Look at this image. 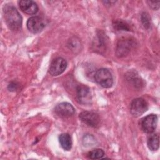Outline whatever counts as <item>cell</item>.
Returning <instances> with one entry per match:
<instances>
[{
	"label": "cell",
	"mask_w": 160,
	"mask_h": 160,
	"mask_svg": "<svg viewBox=\"0 0 160 160\" xmlns=\"http://www.w3.org/2000/svg\"><path fill=\"white\" fill-rule=\"evenodd\" d=\"M3 14L5 22L9 29L18 31L22 26V17L15 7L6 4L3 7Z\"/></svg>",
	"instance_id": "1"
},
{
	"label": "cell",
	"mask_w": 160,
	"mask_h": 160,
	"mask_svg": "<svg viewBox=\"0 0 160 160\" xmlns=\"http://www.w3.org/2000/svg\"><path fill=\"white\" fill-rule=\"evenodd\" d=\"M95 81L101 87L109 88L113 84V77L111 72L106 68H101L94 74Z\"/></svg>",
	"instance_id": "2"
},
{
	"label": "cell",
	"mask_w": 160,
	"mask_h": 160,
	"mask_svg": "<svg viewBox=\"0 0 160 160\" xmlns=\"http://www.w3.org/2000/svg\"><path fill=\"white\" fill-rule=\"evenodd\" d=\"M136 41L131 38H122L117 43L116 54V56L121 58L127 56L131 50L134 47Z\"/></svg>",
	"instance_id": "3"
},
{
	"label": "cell",
	"mask_w": 160,
	"mask_h": 160,
	"mask_svg": "<svg viewBox=\"0 0 160 160\" xmlns=\"http://www.w3.org/2000/svg\"><path fill=\"white\" fill-rule=\"evenodd\" d=\"M148 109L147 101L142 98H138L133 99L130 104V112L134 117H139L144 114Z\"/></svg>",
	"instance_id": "4"
},
{
	"label": "cell",
	"mask_w": 160,
	"mask_h": 160,
	"mask_svg": "<svg viewBox=\"0 0 160 160\" xmlns=\"http://www.w3.org/2000/svg\"><path fill=\"white\" fill-rule=\"evenodd\" d=\"M158 119V116L154 114H151L144 117L140 123L142 130L148 134L153 132L157 127Z\"/></svg>",
	"instance_id": "5"
},
{
	"label": "cell",
	"mask_w": 160,
	"mask_h": 160,
	"mask_svg": "<svg viewBox=\"0 0 160 160\" xmlns=\"http://www.w3.org/2000/svg\"><path fill=\"white\" fill-rule=\"evenodd\" d=\"M67 65V61L64 58L58 57L51 61L49 68V73L52 76L60 75L66 70Z\"/></svg>",
	"instance_id": "6"
},
{
	"label": "cell",
	"mask_w": 160,
	"mask_h": 160,
	"mask_svg": "<svg viewBox=\"0 0 160 160\" xmlns=\"http://www.w3.org/2000/svg\"><path fill=\"white\" fill-rule=\"evenodd\" d=\"M79 119L84 124L93 128H96L100 122L99 115L92 111H82L79 115Z\"/></svg>",
	"instance_id": "7"
},
{
	"label": "cell",
	"mask_w": 160,
	"mask_h": 160,
	"mask_svg": "<svg viewBox=\"0 0 160 160\" xmlns=\"http://www.w3.org/2000/svg\"><path fill=\"white\" fill-rule=\"evenodd\" d=\"M54 111L56 115L61 118H69L74 114L75 109L71 104L62 102L54 107Z\"/></svg>",
	"instance_id": "8"
},
{
	"label": "cell",
	"mask_w": 160,
	"mask_h": 160,
	"mask_svg": "<svg viewBox=\"0 0 160 160\" xmlns=\"http://www.w3.org/2000/svg\"><path fill=\"white\" fill-rule=\"evenodd\" d=\"M26 26L30 32L36 34L43 30L46 26V23L42 18L39 16H32L28 19Z\"/></svg>",
	"instance_id": "9"
},
{
	"label": "cell",
	"mask_w": 160,
	"mask_h": 160,
	"mask_svg": "<svg viewBox=\"0 0 160 160\" xmlns=\"http://www.w3.org/2000/svg\"><path fill=\"white\" fill-rule=\"evenodd\" d=\"M76 96L78 101L82 104H89L91 101L90 89L84 85H79L76 88Z\"/></svg>",
	"instance_id": "10"
},
{
	"label": "cell",
	"mask_w": 160,
	"mask_h": 160,
	"mask_svg": "<svg viewBox=\"0 0 160 160\" xmlns=\"http://www.w3.org/2000/svg\"><path fill=\"white\" fill-rule=\"evenodd\" d=\"M19 6L21 10L27 14H34L38 11V4L31 0H22L19 1Z\"/></svg>",
	"instance_id": "11"
},
{
	"label": "cell",
	"mask_w": 160,
	"mask_h": 160,
	"mask_svg": "<svg viewBox=\"0 0 160 160\" xmlns=\"http://www.w3.org/2000/svg\"><path fill=\"white\" fill-rule=\"evenodd\" d=\"M59 141L62 148L65 151H69L72 148V139L68 133L61 134L59 136Z\"/></svg>",
	"instance_id": "12"
},
{
	"label": "cell",
	"mask_w": 160,
	"mask_h": 160,
	"mask_svg": "<svg viewBox=\"0 0 160 160\" xmlns=\"http://www.w3.org/2000/svg\"><path fill=\"white\" fill-rule=\"evenodd\" d=\"M148 147L152 151H157L159 146V136L158 134H154L151 135L148 140Z\"/></svg>",
	"instance_id": "13"
},
{
	"label": "cell",
	"mask_w": 160,
	"mask_h": 160,
	"mask_svg": "<svg viewBox=\"0 0 160 160\" xmlns=\"http://www.w3.org/2000/svg\"><path fill=\"white\" fill-rule=\"evenodd\" d=\"M112 26L114 29L117 31H130L129 24L122 19H116L114 21Z\"/></svg>",
	"instance_id": "14"
},
{
	"label": "cell",
	"mask_w": 160,
	"mask_h": 160,
	"mask_svg": "<svg viewBox=\"0 0 160 160\" xmlns=\"http://www.w3.org/2000/svg\"><path fill=\"white\" fill-rule=\"evenodd\" d=\"M105 152L102 149H94L90 151L88 153L87 156L91 159H98L103 158Z\"/></svg>",
	"instance_id": "15"
},
{
	"label": "cell",
	"mask_w": 160,
	"mask_h": 160,
	"mask_svg": "<svg viewBox=\"0 0 160 160\" xmlns=\"http://www.w3.org/2000/svg\"><path fill=\"white\" fill-rule=\"evenodd\" d=\"M141 19L143 26L146 29H149L151 26V18L149 14L146 12H143L141 14Z\"/></svg>",
	"instance_id": "16"
},
{
	"label": "cell",
	"mask_w": 160,
	"mask_h": 160,
	"mask_svg": "<svg viewBox=\"0 0 160 160\" xmlns=\"http://www.w3.org/2000/svg\"><path fill=\"white\" fill-rule=\"evenodd\" d=\"M147 2L148 3L149 6L153 9L157 10L159 8V1H148Z\"/></svg>",
	"instance_id": "17"
},
{
	"label": "cell",
	"mask_w": 160,
	"mask_h": 160,
	"mask_svg": "<svg viewBox=\"0 0 160 160\" xmlns=\"http://www.w3.org/2000/svg\"><path fill=\"white\" fill-rule=\"evenodd\" d=\"M18 85L16 84V82H11L9 86H8V89H9V91H15L18 89Z\"/></svg>",
	"instance_id": "18"
}]
</instances>
